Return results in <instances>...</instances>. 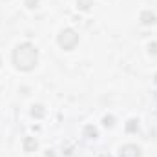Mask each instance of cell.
<instances>
[{
  "mask_svg": "<svg viewBox=\"0 0 157 157\" xmlns=\"http://www.w3.org/2000/svg\"><path fill=\"white\" fill-rule=\"evenodd\" d=\"M15 55H22V60H18L17 62V66L18 68H31L33 64H35V60H37V51L29 46V44H24V46H20L18 49H17V53Z\"/></svg>",
  "mask_w": 157,
  "mask_h": 157,
  "instance_id": "obj_1",
  "label": "cell"
}]
</instances>
